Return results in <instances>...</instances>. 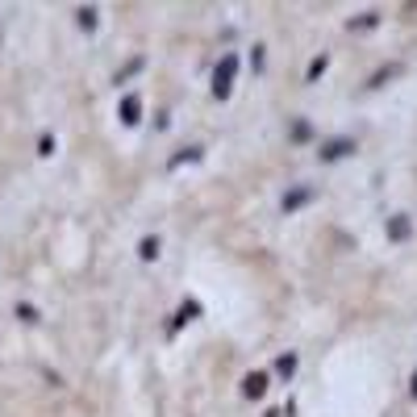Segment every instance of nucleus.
I'll use <instances>...</instances> for the list:
<instances>
[{
    "instance_id": "obj_1",
    "label": "nucleus",
    "mask_w": 417,
    "mask_h": 417,
    "mask_svg": "<svg viewBox=\"0 0 417 417\" xmlns=\"http://www.w3.org/2000/svg\"><path fill=\"white\" fill-rule=\"evenodd\" d=\"M234 75H238V59H234V54H226V59L217 63V71H213V96H217V100H230Z\"/></svg>"
},
{
    "instance_id": "obj_2",
    "label": "nucleus",
    "mask_w": 417,
    "mask_h": 417,
    "mask_svg": "<svg viewBox=\"0 0 417 417\" xmlns=\"http://www.w3.org/2000/svg\"><path fill=\"white\" fill-rule=\"evenodd\" d=\"M242 392H246L250 401H259V397L267 392V375H263V371H250V375L242 380Z\"/></svg>"
},
{
    "instance_id": "obj_3",
    "label": "nucleus",
    "mask_w": 417,
    "mask_h": 417,
    "mask_svg": "<svg viewBox=\"0 0 417 417\" xmlns=\"http://www.w3.org/2000/svg\"><path fill=\"white\" fill-rule=\"evenodd\" d=\"M138 117H142V96H126L121 100V121L126 126H138Z\"/></svg>"
},
{
    "instance_id": "obj_4",
    "label": "nucleus",
    "mask_w": 417,
    "mask_h": 417,
    "mask_svg": "<svg viewBox=\"0 0 417 417\" xmlns=\"http://www.w3.org/2000/svg\"><path fill=\"white\" fill-rule=\"evenodd\" d=\"M346 150H355V142H351V138H338V142H325V146H322L325 159H338V155H346Z\"/></svg>"
},
{
    "instance_id": "obj_5",
    "label": "nucleus",
    "mask_w": 417,
    "mask_h": 417,
    "mask_svg": "<svg viewBox=\"0 0 417 417\" xmlns=\"http://www.w3.org/2000/svg\"><path fill=\"white\" fill-rule=\"evenodd\" d=\"M388 230H392L397 242H405V238H409V217H392V226H388Z\"/></svg>"
},
{
    "instance_id": "obj_6",
    "label": "nucleus",
    "mask_w": 417,
    "mask_h": 417,
    "mask_svg": "<svg viewBox=\"0 0 417 417\" xmlns=\"http://www.w3.org/2000/svg\"><path fill=\"white\" fill-rule=\"evenodd\" d=\"M305 200H309V192H305V188H296V192H288V196H284V209H301Z\"/></svg>"
},
{
    "instance_id": "obj_7",
    "label": "nucleus",
    "mask_w": 417,
    "mask_h": 417,
    "mask_svg": "<svg viewBox=\"0 0 417 417\" xmlns=\"http://www.w3.org/2000/svg\"><path fill=\"white\" fill-rule=\"evenodd\" d=\"M138 255H142V259H155V255H159V238H142Z\"/></svg>"
},
{
    "instance_id": "obj_8",
    "label": "nucleus",
    "mask_w": 417,
    "mask_h": 417,
    "mask_svg": "<svg viewBox=\"0 0 417 417\" xmlns=\"http://www.w3.org/2000/svg\"><path fill=\"white\" fill-rule=\"evenodd\" d=\"M279 375H292V371H296V355H279Z\"/></svg>"
},
{
    "instance_id": "obj_9",
    "label": "nucleus",
    "mask_w": 417,
    "mask_h": 417,
    "mask_svg": "<svg viewBox=\"0 0 417 417\" xmlns=\"http://www.w3.org/2000/svg\"><path fill=\"white\" fill-rule=\"evenodd\" d=\"M192 159H200V150H196V146L184 150V155H176V159H171V167H184V163H192Z\"/></svg>"
},
{
    "instance_id": "obj_10",
    "label": "nucleus",
    "mask_w": 417,
    "mask_h": 417,
    "mask_svg": "<svg viewBox=\"0 0 417 417\" xmlns=\"http://www.w3.org/2000/svg\"><path fill=\"white\" fill-rule=\"evenodd\" d=\"M80 25H84V30H92V25H96V8H80Z\"/></svg>"
},
{
    "instance_id": "obj_11",
    "label": "nucleus",
    "mask_w": 417,
    "mask_h": 417,
    "mask_svg": "<svg viewBox=\"0 0 417 417\" xmlns=\"http://www.w3.org/2000/svg\"><path fill=\"white\" fill-rule=\"evenodd\" d=\"M322 71H325V59H313V63H309V80H318Z\"/></svg>"
},
{
    "instance_id": "obj_12",
    "label": "nucleus",
    "mask_w": 417,
    "mask_h": 417,
    "mask_svg": "<svg viewBox=\"0 0 417 417\" xmlns=\"http://www.w3.org/2000/svg\"><path fill=\"white\" fill-rule=\"evenodd\" d=\"M409 392H413V401H417V375H413V380H409Z\"/></svg>"
}]
</instances>
